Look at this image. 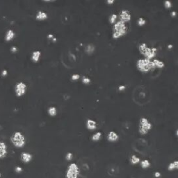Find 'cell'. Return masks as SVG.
I'll return each mask as SVG.
<instances>
[{
	"instance_id": "d6986e66",
	"label": "cell",
	"mask_w": 178,
	"mask_h": 178,
	"mask_svg": "<svg viewBox=\"0 0 178 178\" xmlns=\"http://www.w3.org/2000/svg\"><path fill=\"white\" fill-rule=\"evenodd\" d=\"M140 166L143 169H146V168H148L150 166V165H151V163L148 160H143L140 162Z\"/></svg>"
},
{
	"instance_id": "52a82bcc",
	"label": "cell",
	"mask_w": 178,
	"mask_h": 178,
	"mask_svg": "<svg viewBox=\"0 0 178 178\" xmlns=\"http://www.w3.org/2000/svg\"><path fill=\"white\" fill-rule=\"evenodd\" d=\"M27 90V84L24 82H18L15 85V94L18 97H21L26 94Z\"/></svg>"
},
{
	"instance_id": "7402d4cb",
	"label": "cell",
	"mask_w": 178,
	"mask_h": 178,
	"mask_svg": "<svg viewBox=\"0 0 178 178\" xmlns=\"http://www.w3.org/2000/svg\"><path fill=\"white\" fill-rule=\"evenodd\" d=\"M101 137H102V132H97L96 133H95L94 135H93L92 137H91V139H92L93 141L96 142V141H98L100 140Z\"/></svg>"
},
{
	"instance_id": "4fadbf2b",
	"label": "cell",
	"mask_w": 178,
	"mask_h": 178,
	"mask_svg": "<svg viewBox=\"0 0 178 178\" xmlns=\"http://www.w3.org/2000/svg\"><path fill=\"white\" fill-rule=\"evenodd\" d=\"M86 128L89 130H95L97 128V123L93 119H88L86 121Z\"/></svg>"
},
{
	"instance_id": "1f68e13d",
	"label": "cell",
	"mask_w": 178,
	"mask_h": 178,
	"mask_svg": "<svg viewBox=\"0 0 178 178\" xmlns=\"http://www.w3.org/2000/svg\"><path fill=\"white\" fill-rule=\"evenodd\" d=\"M162 176V174H161L160 172H159V171H156V172L154 173V177L156 178H159Z\"/></svg>"
},
{
	"instance_id": "cb8c5ba5",
	"label": "cell",
	"mask_w": 178,
	"mask_h": 178,
	"mask_svg": "<svg viewBox=\"0 0 178 178\" xmlns=\"http://www.w3.org/2000/svg\"><path fill=\"white\" fill-rule=\"evenodd\" d=\"M146 20L143 18H140L137 21V24L139 26H143L145 24Z\"/></svg>"
},
{
	"instance_id": "9c48e42d",
	"label": "cell",
	"mask_w": 178,
	"mask_h": 178,
	"mask_svg": "<svg viewBox=\"0 0 178 178\" xmlns=\"http://www.w3.org/2000/svg\"><path fill=\"white\" fill-rule=\"evenodd\" d=\"M8 154V147L4 141H0V160L5 158Z\"/></svg>"
},
{
	"instance_id": "5bb4252c",
	"label": "cell",
	"mask_w": 178,
	"mask_h": 178,
	"mask_svg": "<svg viewBox=\"0 0 178 178\" xmlns=\"http://www.w3.org/2000/svg\"><path fill=\"white\" fill-rule=\"evenodd\" d=\"M16 36V33L12 29H9L6 31V34H5V41L6 42H10Z\"/></svg>"
},
{
	"instance_id": "d4e9b609",
	"label": "cell",
	"mask_w": 178,
	"mask_h": 178,
	"mask_svg": "<svg viewBox=\"0 0 178 178\" xmlns=\"http://www.w3.org/2000/svg\"><path fill=\"white\" fill-rule=\"evenodd\" d=\"M164 6L167 9H169L172 7V3L171 1H164Z\"/></svg>"
},
{
	"instance_id": "ffe728a7",
	"label": "cell",
	"mask_w": 178,
	"mask_h": 178,
	"mask_svg": "<svg viewBox=\"0 0 178 178\" xmlns=\"http://www.w3.org/2000/svg\"><path fill=\"white\" fill-rule=\"evenodd\" d=\"M95 46L92 44H88V45L86 46L85 52L88 55H91L92 54H93V52L95 51Z\"/></svg>"
},
{
	"instance_id": "74e56055",
	"label": "cell",
	"mask_w": 178,
	"mask_h": 178,
	"mask_svg": "<svg viewBox=\"0 0 178 178\" xmlns=\"http://www.w3.org/2000/svg\"><path fill=\"white\" fill-rule=\"evenodd\" d=\"M52 41L54 42H56V38H54L52 39Z\"/></svg>"
},
{
	"instance_id": "ab89813d",
	"label": "cell",
	"mask_w": 178,
	"mask_h": 178,
	"mask_svg": "<svg viewBox=\"0 0 178 178\" xmlns=\"http://www.w3.org/2000/svg\"><path fill=\"white\" fill-rule=\"evenodd\" d=\"M1 173H0V178H1Z\"/></svg>"
},
{
	"instance_id": "44dd1931",
	"label": "cell",
	"mask_w": 178,
	"mask_h": 178,
	"mask_svg": "<svg viewBox=\"0 0 178 178\" xmlns=\"http://www.w3.org/2000/svg\"><path fill=\"white\" fill-rule=\"evenodd\" d=\"M48 114L51 116H55L57 114V109L55 107L52 106L48 108Z\"/></svg>"
},
{
	"instance_id": "f35d334b",
	"label": "cell",
	"mask_w": 178,
	"mask_h": 178,
	"mask_svg": "<svg viewBox=\"0 0 178 178\" xmlns=\"http://www.w3.org/2000/svg\"><path fill=\"white\" fill-rule=\"evenodd\" d=\"M44 2H52V1H50V0H44Z\"/></svg>"
},
{
	"instance_id": "6da1fadb",
	"label": "cell",
	"mask_w": 178,
	"mask_h": 178,
	"mask_svg": "<svg viewBox=\"0 0 178 178\" xmlns=\"http://www.w3.org/2000/svg\"><path fill=\"white\" fill-rule=\"evenodd\" d=\"M128 32V26L126 23L119 22H116L112 29V38L113 39H118L122 37Z\"/></svg>"
},
{
	"instance_id": "83f0119b",
	"label": "cell",
	"mask_w": 178,
	"mask_h": 178,
	"mask_svg": "<svg viewBox=\"0 0 178 178\" xmlns=\"http://www.w3.org/2000/svg\"><path fill=\"white\" fill-rule=\"evenodd\" d=\"M80 78V76L79 75V74H73V76H71V79L72 80H73V81H77V80H78Z\"/></svg>"
},
{
	"instance_id": "603a6c76",
	"label": "cell",
	"mask_w": 178,
	"mask_h": 178,
	"mask_svg": "<svg viewBox=\"0 0 178 178\" xmlns=\"http://www.w3.org/2000/svg\"><path fill=\"white\" fill-rule=\"evenodd\" d=\"M117 18H118L117 15L115 14V13L111 14V15H110V17H109V22L111 23V24H115L116 22V20H117Z\"/></svg>"
},
{
	"instance_id": "ac0fdd59",
	"label": "cell",
	"mask_w": 178,
	"mask_h": 178,
	"mask_svg": "<svg viewBox=\"0 0 178 178\" xmlns=\"http://www.w3.org/2000/svg\"><path fill=\"white\" fill-rule=\"evenodd\" d=\"M140 162H141V159L138 157L136 155H135V154H133V155L130 157V162L132 165H136L138 164H139Z\"/></svg>"
},
{
	"instance_id": "e575fe53",
	"label": "cell",
	"mask_w": 178,
	"mask_h": 178,
	"mask_svg": "<svg viewBox=\"0 0 178 178\" xmlns=\"http://www.w3.org/2000/svg\"><path fill=\"white\" fill-rule=\"evenodd\" d=\"M47 38H49V39L52 40L53 38H54V35H53V34H49V35H47Z\"/></svg>"
},
{
	"instance_id": "277c9868",
	"label": "cell",
	"mask_w": 178,
	"mask_h": 178,
	"mask_svg": "<svg viewBox=\"0 0 178 178\" xmlns=\"http://www.w3.org/2000/svg\"><path fill=\"white\" fill-rule=\"evenodd\" d=\"M139 49L140 53L145 56V58H147L148 60H151V59L154 58V56L156 55V52H157V49L155 47H148L145 43L140 44Z\"/></svg>"
},
{
	"instance_id": "f1b7e54d",
	"label": "cell",
	"mask_w": 178,
	"mask_h": 178,
	"mask_svg": "<svg viewBox=\"0 0 178 178\" xmlns=\"http://www.w3.org/2000/svg\"><path fill=\"white\" fill-rule=\"evenodd\" d=\"M15 171H16V173H22V167H20V166H16V168H15Z\"/></svg>"
},
{
	"instance_id": "8fae6325",
	"label": "cell",
	"mask_w": 178,
	"mask_h": 178,
	"mask_svg": "<svg viewBox=\"0 0 178 178\" xmlns=\"http://www.w3.org/2000/svg\"><path fill=\"white\" fill-rule=\"evenodd\" d=\"M107 138L108 141H109V142H116L119 139V135L116 132H114V131H110L108 133Z\"/></svg>"
},
{
	"instance_id": "8d00e7d4",
	"label": "cell",
	"mask_w": 178,
	"mask_h": 178,
	"mask_svg": "<svg viewBox=\"0 0 178 178\" xmlns=\"http://www.w3.org/2000/svg\"><path fill=\"white\" fill-rule=\"evenodd\" d=\"M168 49H172L173 48V45H172V44H168Z\"/></svg>"
},
{
	"instance_id": "5b68a950",
	"label": "cell",
	"mask_w": 178,
	"mask_h": 178,
	"mask_svg": "<svg viewBox=\"0 0 178 178\" xmlns=\"http://www.w3.org/2000/svg\"><path fill=\"white\" fill-rule=\"evenodd\" d=\"M152 128V124L149 121L147 118L142 117L139 120V132L141 135H145L151 130Z\"/></svg>"
},
{
	"instance_id": "2e32d148",
	"label": "cell",
	"mask_w": 178,
	"mask_h": 178,
	"mask_svg": "<svg viewBox=\"0 0 178 178\" xmlns=\"http://www.w3.org/2000/svg\"><path fill=\"white\" fill-rule=\"evenodd\" d=\"M178 169V161L175 160L171 162L168 166V170L169 171H173Z\"/></svg>"
},
{
	"instance_id": "484cf974",
	"label": "cell",
	"mask_w": 178,
	"mask_h": 178,
	"mask_svg": "<svg viewBox=\"0 0 178 178\" xmlns=\"http://www.w3.org/2000/svg\"><path fill=\"white\" fill-rule=\"evenodd\" d=\"M82 82H83L84 84H86V85H88L91 82L90 79L88 77H86V76H84V77L82 78Z\"/></svg>"
},
{
	"instance_id": "7c38bea8",
	"label": "cell",
	"mask_w": 178,
	"mask_h": 178,
	"mask_svg": "<svg viewBox=\"0 0 178 178\" xmlns=\"http://www.w3.org/2000/svg\"><path fill=\"white\" fill-rule=\"evenodd\" d=\"M48 18V14L43 10H39L36 15V19L39 21H43Z\"/></svg>"
},
{
	"instance_id": "9a60e30c",
	"label": "cell",
	"mask_w": 178,
	"mask_h": 178,
	"mask_svg": "<svg viewBox=\"0 0 178 178\" xmlns=\"http://www.w3.org/2000/svg\"><path fill=\"white\" fill-rule=\"evenodd\" d=\"M41 52L40 51H35L31 54V60L33 63H38L41 58Z\"/></svg>"
},
{
	"instance_id": "ba28073f",
	"label": "cell",
	"mask_w": 178,
	"mask_h": 178,
	"mask_svg": "<svg viewBox=\"0 0 178 178\" xmlns=\"http://www.w3.org/2000/svg\"><path fill=\"white\" fill-rule=\"evenodd\" d=\"M132 15H131L130 13L128 10H122L120 12L119 14V19L120 21L122 22L126 23L129 22L131 20Z\"/></svg>"
},
{
	"instance_id": "30bf717a",
	"label": "cell",
	"mask_w": 178,
	"mask_h": 178,
	"mask_svg": "<svg viewBox=\"0 0 178 178\" xmlns=\"http://www.w3.org/2000/svg\"><path fill=\"white\" fill-rule=\"evenodd\" d=\"M33 155L31 153L27 152H22L20 154V160L22 162L25 163V164H28V163L31 162L32 161Z\"/></svg>"
},
{
	"instance_id": "836d02e7",
	"label": "cell",
	"mask_w": 178,
	"mask_h": 178,
	"mask_svg": "<svg viewBox=\"0 0 178 178\" xmlns=\"http://www.w3.org/2000/svg\"><path fill=\"white\" fill-rule=\"evenodd\" d=\"M115 1L114 0H107V4H109V5H111V4H113Z\"/></svg>"
},
{
	"instance_id": "8992f818",
	"label": "cell",
	"mask_w": 178,
	"mask_h": 178,
	"mask_svg": "<svg viewBox=\"0 0 178 178\" xmlns=\"http://www.w3.org/2000/svg\"><path fill=\"white\" fill-rule=\"evenodd\" d=\"M80 168L76 163H71L67 166L65 177L66 178H79L80 175Z\"/></svg>"
},
{
	"instance_id": "e0dca14e",
	"label": "cell",
	"mask_w": 178,
	"mask_h": 178,
	"mask_svg": "<svg viewBox=\"0 0 178 178\" xmlns=\"http://www.w3.org/2000/svg\"><path fill=\"white\" fill-rule=\"evenodd\" d=\"M152 63H153L155 67H157V68L162 69L164 68L165 66V63L163 62V61L159 60V59H154V60H152Z\"/></svg>"
},
{
	"instance_id": "f546056e",
	"label": "cell",
	"mask_w": 178,
	"mask_h": 178,
	"mask_svg": "<svg viewBox=\"0 0 178 178\" xmlns=\"http://www.w3.org/2000/svg\"><path fill=\"white\" fill-rule=\"evenodd\" d=\"M126 89V86L124 85H120L118 87V90L120 91V92H122V91L125 90Z\"/></svg>"
},
{
	"instance_id": "4316f807",
	"label": "cell",
	"mask_w": 178,
	"mask_h": 178,
	"mask_svg": "<svg viewBox=\"0 0 178 178\" xmlns=\"http://www.w3.org/2000/svg\"><path fill=\"white\" fill-rule=\"evenodd\" d=\"M73 154L72 152H67L66 154V155H65V159H66V160L67 161H70L73 160Z\"/></svg>"
},
{
	"instance_id": "7a4b0ae2",
	"label": "cell",
	"mask_w": 178,
	"mask_h": 178,
	"mask_svg": "<svg viewBox=\"0 0 178 178\" xmlns=\"http://www.w3.org/2000/svg\"><path fill=\"white\" fill-rule=\"evenodd\" d=\"M136 67L138 70L143 73H147L150 71L154 70L156 68L152 61L147 58H141L138 60L136 62Z\"/></svg>"
},
{
	"instance_id": "d6a6232c",
	"label": "cell",
	"mask_w": 178,
	"mask_h": 178,
	"mask_svg": "<svg viewBox=\"0 0 178 178\" xmlns=\"http://www.w3.org/2000/svg\"><path fill=\"white\" fill-rule=\"evenodd\" d=\"M7 74H8V71H7V70H6V69H4V70L2 71L1 75H2V76H3V77H5V76H7Z\"/></svg>"
},
{
	"instance_id": "d590c367",
	"label": "cell",
	"mask_w": 178,
	"mask_h": 178,
	"mask_svg": "<svg viewBox=\"0 0 178 178\" xmlns=\"http://www.w3.org/2000/svg\"><path fill=\"white\" fill-rule=\"evenodd\" d=\"M176 15H177V13L175 11H173L172 13H171V16H172L173 18H175V17L176 16Z\"/></svg>"
},
{
	"instance_id": "4dcf8cb0",
	"label": "cell",
	"mask_w": 178,
	"mask_h": 178,
	"mask_svg": "<svg viewBox=\"0 0 178 178\" xmlns=\"http://www.w3.org/2000/svg\"><path fill=\"white\" fill-rule=\"evenodd\" d=\"M10 51H11L12 53H16L17 51H18V48H17L16 46H12V47L10 48Z\"/></svg>"
},
{
	"instance_id": "3957f363",
	"label": "cell",
	"mask_w": 178,
	"mask_h": 178,
	"mask_svg": "<svg viewBox=\"0 0 178 178\" xmlns=\"http://www.w3.org/2000/svg\"><path fill=\"white\" fill-rule=\"evenodd\" d=\"M10 141L17 148H22L26 145V137L21 132H15L10 137Z\"/></svg>"
}]
</instances>
